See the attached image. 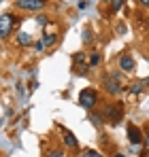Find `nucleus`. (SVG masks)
<instances>
[{
  "instance_id": "1",
  "label": "nucleus",
  "mask_w": 149,
  "mask_h": 157,
  "mask_svg": "<svg viewBox=\"0 0 149 157\" xmlns=\"http://www.w3.org/2000/svg\"><path fill=\"white\" fill-rule=\"evenodd\" d=\"M126 87V77L122 70H115V72H109L107 77L102 78V89L111 96H117L122 89Z\"/></svg>"
},
{
  "instance_id": "2",
  "label": "nucleus",
  "mask_w": 149,
  "mask_h": 157,
  "mask_svg": "<svg viewBox=\"0 0 149 157\" xmlns=\"http://www.w3.org/2000/svg\"><path fill=\"white\" fill-rule=\"evenodd\" d=\"M102 117H107L113 125H117L124 117V104L122 102H113V104H107L102 110Z\"/></svg>"
},
{
  "instance_id": "3",
  "label": "nucleus",
  "mask_w": 149,
  "mask_h": 157,
  "mask_svg": "<svg viewBox=\"0 0 149 157\" xmlns=\"http://www.w3.org/2000/svg\"><path fill=\"white\" fill-rule=\"evenodd\" d=\"M96 102H98V94H96V89H92V87L81 89V94H79V104L83 106V108L92 110V108L96 106Z\"/></svg>"
},
{
  "instance_id": "4",
  "label": "nucleus",
  "mask_w": 149,
  "mask_h": 157,
  "mask_svg": "<svg viewBox=\"0 0 149 157\" xmlns=\"http://www.w3.org/2000/svg\"><path fill=\"white\" fill-rule=\"evenodd\" d=\"M73 64H74L77 75H87V70H92L90 62H87V53H83V51H77L73 55Z\"/></svg>"
},
{
  "instance_id": "5",
  "label": "nucleus",
  "mask_w": 149,
  "mask_h": 157,
  "mask_svg": "<svg viewBox=\"0 0 149 157\" xmlns=\"http://www.w3.org/2000/svg\"><path fill=\"white\" fill-rule=\"evenodd\" d=\"M13 24H15V17L11 13H4L0 15V38H6L13 30Z\"/></svg>"
},
{
  "instance_id": "6",
  "label": "nucleus",
  "mask_w": 149,
  "mask_h": 157,
  "mask_svg": "<svg viewBox=\"0 0 149 157\" xmlns=\"http://www.w3.org/2000/svg\"><path fill=\"white\" fill-rule=\"evenodd\" d=\"M17 6L22 11H30V13H36L45 6V0H17Z\"/></svg>"
},
{
  "instance_id": "7",
  "label": "nucleus",
  "mask_w": 149,
  "mask_h": 157,
  "mask_svg": "<svg viewBox=\"0 0 149 157\" xmlns=\"http://www.w3.org/2000/svg\"><path fill=\"white\" fill-rule=\"evenodd\" d=\"M119 70H122V72H132V70H134V57H132L130 53L119 55Z\"/></svg>"
},
{
  "instance_id": "8",
  "label": "nucleus",
  "mask_w": 149,
  "mask_h": 157,
  "mask_svg": "<svg viewBox=\"0 0 149 157\" xmlns=\"http://www.w3.org/2000/svg\"><path fill=\"white\" fill-rule=\"evenodd\" d=\"M147 85H149V78H145V81H143V78H136V81H132V83H128V91L136 96V94H143Z\"/></svg>"
},
{
  "instance_id": "9",
  "label": "nucleus",
  "mask_w": 149,
  "mask_h": 157,
  "mask_svg": "<svg viewBox=\"0 0 149 157\" xmlns=\"http://www.w3.org/2000/svg\"><path fill=\"white\" fill-rule=\"evenodd\" d=\"M128 140H130L132 144H139V142H143V132L139 130L136 125H128Z\"/></svg>"
},
{
  "instance_id": "10",
  "label": "nucleus",
  "mask_w": 149,
  "mask_h": 157,
  "mask_svg": "<svg viewBox=\"0 0 149 157\" xmlns=\"http://www.w3.org/2000/svg\"><path fill=\"white\" fill-rule=\"evenodd\" d=\"M64 147H68V149H77V144H79V140H77V136H74L73 132L64 130Z\"/></svg>"
},
{
  "instance_id": "11",
  "label": "nucleus",
  "mask_w": 149,
  "mask_h": 157,
  "mask_svg": "<svg viewBox=\"0 0 149 157\" xmlns=\"http://www.w3.org/2000/svg\"><path fill=\"white\" fill-rule=\"evenodd\" d=\"M32 43H34V40H32V36H30L28 32H19V34H17V45H19V47H30Z\"/></svg>"
},
{
  "instance_id": "12",
  "label": "nucleus",
  "mask_w": 149,
  "mask_h": 157,
  "mask_svg": "<svg viewBox=\"0 0 149 157\" xmlns=\"http://www.w3.org/2000/svg\"><path fill=\"white\" fill-rule=\"evenodd\" d=\"M55 40H58V34L45 32V36H43V45H45V49H47V47H51V45H55Z\"/></svg>"
},
{
  "instance_id": "13",
  "label": "nucleus",
  "mask_w": 149,
  "mask_h": 157,
  "mask_svg": "<svg viewBox=\"0 0 149 157\" xmlns=\"http://www.w3.org/2000/svg\"><path fill=\"white\" fill-rule=\"evenodd\" d=\"M87 62H90V68H96L100 64V53H90L87 55Z\"/></svg>"
},
{
  "instance_id": "14",
  "label": "nucleus",
  "mask_w": 149,
  "mask_h": 157,
  "mask_svg": "<svg viewBox=\"0 0 149 157\" xmlns=\"http://www.w3.org/2000/svg\"><path fill=\"white\" fill-rule=\"evenodd\" d=\"M90 121H92L94 125H102V123H104V117L98 115V113H90Z\"/></svg>"
},
{
  "instance_id": "15",
  "label": "nucleus",
  "mask_w": 149,
  "mask_h": 157,
  "mask_svg": "<svg viewBox=\"0 0 149 157\" xmlns=\"http://www.w3.org/2000/svg\"><path fill=\"white\" fill-rule=\"evenodd\" d=\"M92 40H94V32H92L90 28H85V30H83V43H85V45H90Z\"/></svg>"
},
{
  "instance_id": "16",
  "label": "nucleus",
  "mask_w": 149,
  "mask_h": 157,
  "mask_svg": "<svg viewBox=\"0 0 149 157\" xmlns=\"http://www.w3.org/2000/svg\"><path fill=\"white\" fill-rule=\"evenodd\" d=\"M124 2H126V0H109V4H111V11H113V13H117V11L124 6Z\"/></svg>"
},
{
  "instance_id": "17",
  "label": "nucleus",
  "mask_w": 149,
  "mask_h": 157,
  "mask_svg": "<svg viewBox=\"0 0 149 157\" xmlns=\"http://www.w3.org/2000/svg\"><path fill=\"white\" fill-rule=\"evenodd\" d=\"M81 157H104L102 153H98V151H92V149H85L83 153H81Z\"/></svg>"
},
{
  "instance_id": "18",
  "label": "nucleus",
  "mask_w": 149,
  "mask_h": 157,
  "mask_svg": "<svg viewBox=\"0 0 149 157\" xmlns=\"http://www.w3.org/2000/svg\"><path fill=\"white\" fill-rule=\"evenodd\" d=\"M34 21H36V24H38V26H47V24H49V19H47V17H45V15H38V17H36V19H34Z\"/></svg>"
},
{
  "instance_id": "19",
  "label": "nucleus",
  "mask_w": 149,
  "mask_h": 157,
  "mask_svg": "<svg viewBox=\"0 0 149 157\" xmlns=\"http://www.w3.org/2000/svg\"><path fill=\"white\" fill-rule=\"evenodd\" d=\"M47 157H64V151H58V149H51L49 153H47Z\"/></svg>"
},
{
  "instance_id": "20",
  "label": "nucleus",
  "mask_w": 149,
  "mask_h": 157,
  "mask_svg": "<svg viewBox=\"0 0 149 157\" xmlns=\"http://www.w3.org/2000/svg\"><path fill=\"white\" fill-rule=\"evenodd\" d=\"M34 45V49L36 51H45V45H43V40H36V43H32Z\"/></svg>"
},
{
  "instance_id": "21",
  "label": "nucleus",
  "mask_w": 149,
  "mask_h": 157,
  "mask_svg": "<svg viewBox=\"0 0 149 157\" xmlns=\"http://www.w3.org/2000/svg\"><path fill=\"white\" fill-rule=\"evenodd\" d=\"M77 6H79V9H81V11H83V9H85V6H87V0H79V4H77Z\"/></svg>"
},
{
  "instance_id": "22",
  "label": "nucleus",
  "mask_w": 149,
  "mask_h": 157,
  "mask_svg": "<svg viewBox=\"0 0 149 157\" xmlns=\"http://www.w3.org/2000/svg\"><path fill=\"white\" fill-rule=\"evenodd\" d=\"M139 2H141L143 6H149V0H139Z\"/></svg>"
},
{
  "instance_id": "23",
  "label": "nucleus",
  "mask_w": 149,
  "mask_h": 157,
  "mask_svg": "<svg viewBox=\"0 0 149 157\" xmlns=\"http://www.w3.org/2000/svg\"><path fill=\"white\" fill-rule=\"evenodd\" d=\"M145 147H147V151H149V136H147V140H145Z\"/></svg>"
},
{
  "instance_id": "24",
  "label": "nucleus",
  "mask_w": 149,
  "mask_h": 157,
  "mask_svg": "<svg viewBox=\"0 0 149 157\" xmlns=\"http://www.w3.org/2000/svg\"><path fill=\"white\" fill-rule=\"evenodd\" d=\"M115 157H126V155H124V153H117V155H115Z\"/></svg>"
},
{
  "instance_id": "25",
  "label": "nucleus",
  "mask_w": 149,
  "mask_h": 157,
  "mask_svg": "<svg viewBox=\"0 0 149 157\" xmlns=\"http://www.w3.org/2000/svg\"><path fill=\"white\" fill-rule=\"evenodd\" d=\"M0 125H2V121H0Z\"/></svg>"
},
{
  "instance_id": "26",
  "label": "nucleus",
  "mask_w": 149,
  "mask_h": 157,
  "mask_svg": "<svg viewBox=\"0 0 149 157\" xmlns=\"http://www.w3.org/2000/svg\"><path fill=\"white\" fill-rule=\"evenodd\" d=\"M147 26H149V21H147Z\"/></svg>"
}]
</instances>
